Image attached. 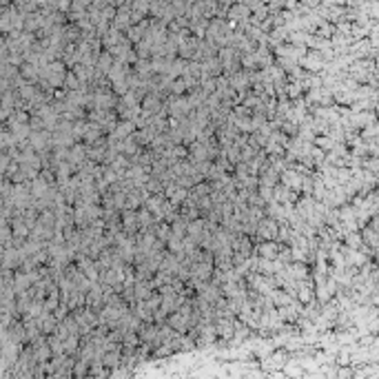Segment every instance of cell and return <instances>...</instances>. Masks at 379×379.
I'll return each mask as SVG.
<instances>
[{"label": "cell", "instance_id": "6da1fadb", "mask_svg": "<svg viewBox=\"0 0 379 379\" xmlns=\"http://www.w3.org/2000/svg\"><path fill=\"white\" fill-rule=\"evenodd\" d=\"M257 253H259V255H262V257H277V253H279V242H264L262 246H257V249H255Z\"/></svg>", "mask_w": 379, "mask_h": 379}]
</instances>
